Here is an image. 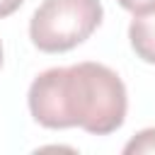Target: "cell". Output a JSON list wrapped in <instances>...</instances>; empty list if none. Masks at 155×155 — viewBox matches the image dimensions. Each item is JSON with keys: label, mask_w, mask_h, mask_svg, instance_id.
<instances>
[{"label": "cell", "mask_w": 155, "mask_h": 155, "mask_svg": "<svg viewBox=\"0 0 155 155\" xmlns=\"http://www.w3.org/2000/svg\"><path fill=\"white\" fill-rule=\"evenodd\" d=\"M128 39L136 56L155 65V12L133 15V22L128 27Z\"/></svg>", "instance_id": "3957f363"}, {"label": "cell", "mask_w": 155, "mask_h": 155, "mask_svg": "<svg viewBox=\"0 0 155 155\" xmlns=\"http://www.w3.org/2000/svg\"><path fill=\"white\" fill-rule=\"evenodd\" d=\"M99 0H44L29 22V36L44 53H63L90 39L102 22Z\"/></svg>", "instance_id": "7a4b0ae2"}, {"label": "cell", "mask_w": 155, "mask_h": 155, "mask_svg": "<svg viewBox=\"0 0 155 155\" xmlns=\"http://www.w3.org/2000/svg\"><path fill=\"white\" fill-rule=\"evenodd\" d=\"M124 10L133 12V15H148L155 12V0H116Z\"/></svg>", "instance_id": "5b68a950"}, {"label": "cell", "mask_w": 155, "mask_h": 155, "mask_svg": "<svg viewBox=\"0 0 155 155\" xmlns=\"http://www.w3.org/2000/svg\"><path fill=\"white\" fill-rule=\"evenodd\" d=\"M22 2L24 0H0V19L2 17H10L12 12H17L22 7Z\"/></svg>", "instance_id": "8992f818"}, {"label": "cell", "mask_w": 155, "mask_h": 155, "mask_svg": "<svg viewBox=\"0 0 155 155\" xmlns=\"http://www.w3.org/2000/svg\"><path fill=\"white\" fill-rule=\"evenodd\" d=\"M124 153L126 155H133V153H148V155H153L155 153V128H145V131L136 133V138H131L124 145Z\"/></svg>", "instance_id": "277c9868"}, {"label": "cell", "mask_w": 155, "mask_h": 155, "mask_svg": "<svg viewBox=\"0 0 155 155\" xmlns=\"http://www.w3.org/2000/svg\"><path fill=\"white\" fill-rule=\"evenodd\" d=\"M126 87L102 63L48 68L29 87V111L46 128L80 126L87 133L107 136L126 119Z\"/></svg>", "instance_id": "6da1fadb"}, {"label": "cell", "mask_w": 155, "mask_h": 155, "mask_svg": "<svg viewBox=\"0 0 155 155\" xmlns=\"http://www.w3.org/2000/svg\"><path fill=\"white\" fill-rule=\"evenodd\" d=\"M0 68H2V41H0Z\"/></svg>", "instance_id": "52a82bcc"}]
</instances>
